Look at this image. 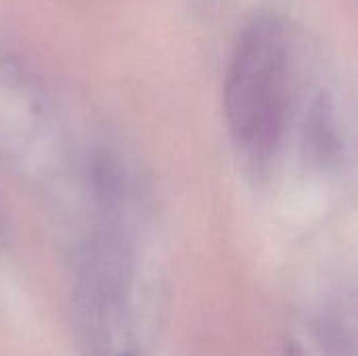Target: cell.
<instances>
[{
  "instance_id": "cell-1",
  "label": "cell",
  "mask_w": 358,
  "mask_h": 356,
  "mask_svg": "<svg viewBox=\"0 0 358 356\" xmlns=\"http://www.w3.org/2000/svg\"><path fill=\"white\" fill-rule=\"evenodd\" d=\"M289 36L273 15H258L239 36L224 80V118L239 153L262 164L285 128Z\"/></svg>"
},
{
  "instance_id": "cell-2",
  "label": "cell",
  "mask_w": 358,
  "mask_h": 356,
  "mask_svg": "<svg viewBox=\"0 0 358 356\" xmlns=\"http://www.w3.org/2000/svg\"><path fill=\"white\" fill-rule=\"evenodd\" d=\"M306 153L319 164H327L338 153V130L331 101L323 94L315 101L306 124Z\"/></svg>"
}]
</instances>
